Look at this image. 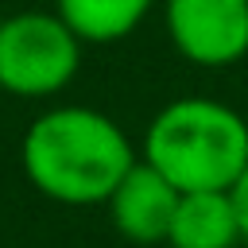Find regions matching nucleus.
<instances>
[{"label": "nucleus", "mask_w": 248, "mask_h": 248, "mask_svg": "<svg viewBox=\"0 0 248 248\" xmlns=\"http://www.w3.org/2000/svg\"><path fill=\"white\" fill-rule=\"evenodd\" d=\"M136 159L132 136L93 105L46 108L19 140L27 182L58 205H105Z\"/></svg>", "instance_id": "f257e3e1"}, {"label": "nucleus", "mask_w": 248, "mask_h": 248, "mask_svg": "<svg viewBox=\"0 0 248 248\" xmlns=\"http://www.w3.org/2000/svg\"><path fill=\"white\" fill-rule=\"evenodd\" d=\"M140 159L178 194L232 190L248 170V120L217 97L167 101L143 128Z\"/></svg>", "instance_id": "f03ea898"}, {"label": "nucleus", "mask_w": 248, "mask_h": 248, "mask_svg": "<svg viewBox=\"0 0 248 248\" xmlns=\"http://www.w3.org/2000/svg\"><path fill=\"white\" fill-rule=\"evenodd\" d=\"M81 39L58 12H16L0 23V93L46 101L62 93L81 70Z\"/></svg>", "instance_id": "7ed1b4c3"}, {"label": "nucleus", "mask_w": 248, "mask_h": 248, "mask_svg": "<svg viewBox=\"0 0 248 248\" xmlns=\"http://www.w3.org/2000/svg\"><path fill=\"white\" fill-rule=\"evenodd\" d=\"M170 46L202 70H225L248 58V0H163Z\"/></svg>", "instance_id": "20e7f679"}, {"label": "nucleus", "mask_w": 248, "mask_h": 248, "mask_svg": "<svg viewBox=\"0 0 248 248\" xmlns=\"http://www.w3.org/2000/svg\"><path fill=\"white\" fill-rule=\"evenodd\" d=\"M108 217L116 225V232L132 244H167L170 232V217L178 205V190L143 159H136V167L116 182V190L108 194Z\"/></svg>", "instance_id": "39448f33"}, {"label": "nucleus", "mask_w": 248, "mask_h": 248, "mask_svg": "<svg viewBox=\"0 0 248 248\" xmlns=\"http://www.w3.org/2000/svg\"><path fill=\"white\" fill-rule=\"evenodd\" d=\"M167 244L170 248H240V217H236L232 190L178 194Z\"/></svg>", "instance_id": "423d86ee"}, {"label": "nucleus", "mask_w": 248, "mask_h": 248, "mask_svg": "<svg viewBox=\"0 0 248 248\" xmlns=\"http://www.w3.org/2000/svg\"><path fill=\"white\" fill-rule=\"evenodd\" d=\"M155 0H54V12L81 43L128 39L151 12Z\"/></svg>", "instance_id": "0eeeda50"}, {"label": "nucleus", "mask_w": 248, "mask_h": 248, "mask_svg": "<svg viewBox=\"0 0 248 248\" xmlns=\"http://www.w3.org/2000/svg\"><path fill=\"white\" fill-rule=\"evenodd\" d=\"M232 202H236V217H240V244L248 248V170H244V178L232 186Z\"/></svg>", "instance_id": "6e6552de"}, {"label": "nucleus", "mask_w": 248, "mask_h": 248, "mask_svg": "<svg viewBox=\"0 0 248 248\" xmlns=\"http://www.w3.org/2000/svg\"><path fill=\"white\" fill-rule=\"evenodd\" d=\"M0 23H4V16H0Z\"/></svg>", "instance_id": "1a4fd4ad"}]
</instances>
